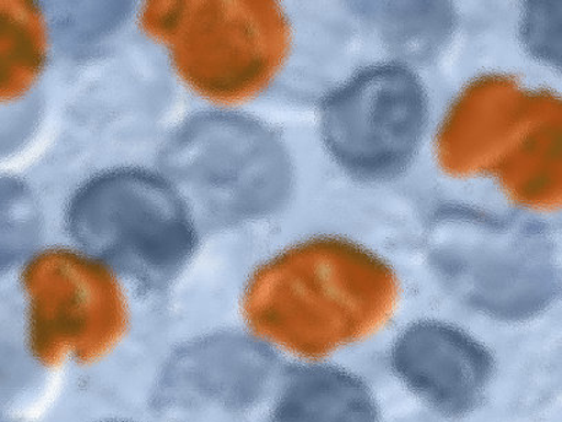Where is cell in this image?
Here are the masks:
<instances>
[{"label": "cell", "mask_w": 562, "mask_h": 422, "mask_svg": "<svg viewBox=\"0 0 562 422\" xmlns=\"http://www.w3.org/2000/svg\"><path fill=\"white\" fill-rule=\"evenodd\" d=\"M402 281L358 243L322 236L294 243L248 276L240 308L252 334L285 358L326 362L393 322Z\"/></svg>", "instance_id": "6da1fadb"}, {"label": "cell", "mask_w": 562, "mask_h": 422, "mask_svg": "<svg viewBox=\"0 0 562 422\" xmlns=\"http://www.w3.org/2000/svg\"><path fill=\"white\" fill-rule=\"evenodd\" d=\"M305 4L145 2L140 34L160 48L172 77L194 100L239 110L293 91L310 75L315 47Z\"/></svg>", "instance_id": "7a4b0ae2"}, {"label": "cell", "mask_w": 562, "mask_h": 422, "mask_svg": "<svg viewBox=\"0 0 562 422\" xmlns=\"http://www.w3.org/2000/svg\"><path fill=\"white\" fill-rule=\"evenodd\" d=\"M19 288L32 346L50 364L97 359L132 324L133 276L111 248L43 246L21 265Z\"/></svg>", "instance_id": "3957f363"}, {"label": "cell", "mask_w": 562, "mask_h": 422, "mask_svg": "<svg viewBox=\"0 0 562 422\" xmlns=\"http://www.w3.org/2000/svg\"><path fill=\"white\" fill-rule=\"evenodd\" d=\"M0 21V101L8 123L13 113L29 112L31 104H41L56 58V25L47 4L34 0H2Z\"/></svg>", "instance_id": "277c9868"}]
</instances>
